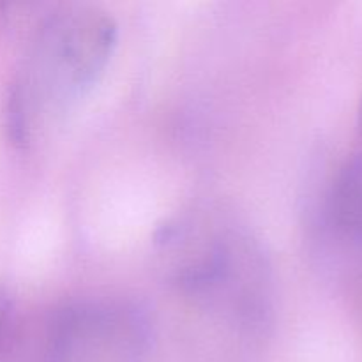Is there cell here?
I'll use <instances>...</instances> for the list:
<instances>
[{
  "label": "cell",
  "mask_w": 362,
  "mask_h": 362,
  "mask_svg": "<svg viewBox=\"0 0 362 362\" xmlns=\"http://www.w3.org/2000/svg\"><path fill=\"white\" fill-rule=\"evenodd\" d=\"M166 274L180 297L228 336L237 361L264 334L271 313V278L260 246L233 223L184 219L161 237Z\"/></svg>",
  "instance_id": "obj_1"
},
{
  "label": "cell",
  "mask_w": 362,
  "mask_h": 362,
  "mask_svg": "<svg viewBox=\"0 0 362 362\" xmlns=\"http://www.w3.org/2000/svg\"><path fill=\"white\" fill-rule=\"evenodd\" d=\"M117 39V21L99 7L66 6L46 14L11 87L14 141H34L62 122L103 76Z\"/></svg>",
  "instance_id": "obj_2"
},
{
  "label": "cell",
  "mask_w": 362,
  "mask_h": 362,
  "mask_svg": "<svg viewBox=\"0 0 362 362\" xmlns=\"http://www.w3.org/2000/svg\"><path fill=\"white\" fill-rule=\"evenodd\" d=\"M147 313L124 299H85L62 308L46 331L42 362H145Z\"/></svg>",
  "instance_id": "obj_3"
},
{
  "label": "cell",
  "mask_w": 362,
  "mask_h": 362,
  "mask_svg": "<svg viewBox=\"0 0 362 362\" xmlns=\"http://www.w3.org/2000/svg\"><path fill=\"white\" fill-rule=\"evenodd\" d=\"M325 226L343 246L362 253V154L336 175L325 204Z\"/></svg>",
  "instance_id": "obj_4"
},
{
  "label": "cell",
  "mask_w": 362,
  "mask_h": 362,
  "mask_svg": "<svg viewBox=\"0 0 362 362\" xmlns=\"http://www.w3.org/2000/svg\"><path fill=\"white\" fill-rule=\"evenodd\" d=\"M11 318V303L4 293H0V339L6 334L7 324Z\"/></svg>",
  "instance_id": "obj_5"
}]
</instances>
